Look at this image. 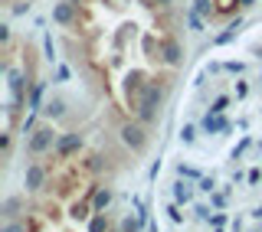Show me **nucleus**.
Instances as JSON below:
<instances>
[{"mask_svg": "<svg viewBox=\"0 0 262 232\" xmlns=\"http://www.w3.org/2000/svg\"><path fill=\"white\" fill-rule=\"evenodd\" d=\"M62 43L115 134L144 151L187 65V0H69Z\"/></svg>", "mask_w": 262, "mask_h": 232, "instance_id": "1", "label": "nucleus"}, {"mask_svg": "<svg viewBox=\"0 0 262 232\" xmlns=\"http://www.w3.org/2000/svg\"><path fill=\"white\" fill-rule=\"evenodd\" d=\"M20 232H135L118 167L92 141H62L33 167Z\"/></svg>", "mask_w": 262, "mask_h": 232, "instance_id": "2", "label": "nucleus"}, {"mask_svg": "<svg viewBox=\"0 0 262 232\" xmlns=\"http://www.w3.org/2000/svg\"><path fill=\"white\" fill-rule=\"evenodd\" d=\"M33 88V56L27 43L7 39V56H4V131H7V154L13 151V137L20 131L16 111L27 108Z\"/></svg>", "mask_w": 262, "mask_h": 232, "instance_id": "3", "label": "nucleus"}, {"mask_svg": "<svg viewBox=\"0 0 262 232\" xmlns=\"http://www.w3.org/2000/svg\"><path fill=\"white\" fill-rule=\"evenodd\" d=\"M249 4H252V0H200L207 20H213L216 27H226L229 20H236Z\"/></svg>", "mask_w": 262, "mask_h": 232, "instance_id": "4", "label": "nucleus"}, {"mask_svg": "<svg viewBox=\"0 0 262 232\" xmlns=\"http://www.w3.org/2000/svg\"><path fill=\"white\" fill-rule=\"evenodd\" d=\"M10 7H16V4H36V0H7Z\"/></svg>", "mask_w": 262, "mask_h": 232, "instance_id": "5", "label": "nucleus"}]
</instances>
